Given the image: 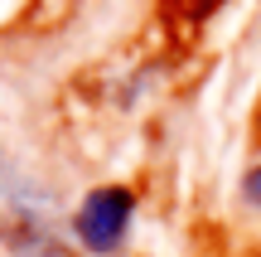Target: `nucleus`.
Listing matches in <instances>:
<instances>
[{
    "instance_id": "f257e3e1",
    "label": "nucleus",
    "mask_w": 261,
    "mask_h": 257,
    "mask_svg": "<svg viewBox=\"0 0 261 257\" xmlns=\"http://www.w3.org/2000/svg\"><path fill=\"white\" fill-rule=\"evenodd\" d=\"M126 228H130V190L107 184V190H92L83 199V209H77V243L87 252L121 248Z\"/></svg>"
},
{
    "instance_id": "f03ea898",
    "label": "nucleus",
    "mask_w": 261,
    "mask_h": 257,
    "mask_svg": "<svg viewBox=\"0 0 261 257\" xmlns=\"http://www.w3.org/2000/svg\"><path fill=\"white\" fill-rule=\"evenodd\" d=\"M242 194H247V204H256V209H261V165H256L252 175H247V184H242Z\"/></svg>"
}]
</instances>
